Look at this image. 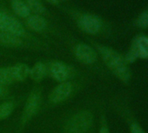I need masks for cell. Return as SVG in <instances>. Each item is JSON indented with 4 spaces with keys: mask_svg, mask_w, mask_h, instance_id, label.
Masks as SVG:
<instances>
[{
    "mask_svg": "<svg viewBox=\"0 0 148 133\" xmlns=\"http://www.w3.org/2000/svg\"><path fill=\"white\" fill-rule=\"evenodd\" d=\"M98 50L110 71L119 79L127 82L131 77V73L121 55L114 50L103 45H98Z\"/></svg>",
    "mask_w": 148,
    "mask_h": 133,
    "instance_id": "cell-1",
    "label": "cell"
},
{
    "mask_svg": "<svg viewBox=\"0 0 148 133\" xmlns=\"http://www.w3.org/2000/svg\"><path fill=\"white\" fill-rule=\"evenodd\" d=\"M93 123V116L89 110L73 114L64 123V133H86Z\"/></svg>",
    "mask_w": 148,
    "mask_h": 133,
    "instance_id": "cell-2",
    "label": "cell"
},
{
    "mask_svg": "<svg viewBox=\"0 0 148 133\" xmlns=\"http://www.w3.org/2000/svg\"><path fill=\"white\" fill-rule=\"evenodd\" d=\"M41 104V91L38 89L32 91L26 101L21 116V125H25L38 112Z\"/></svg>",
    "mask_w": 148,
    "mask_h": 133,
    "instance_id": "cell-3",
    "label": "cell"
},
{
    "mask_svg": "<svg viewBox=\"0 0 148 133\" xmlns=\"http://www.w3.org/2000/svg\"><path fill=\"white\" fill-rule=\"evenodd\" d=\"M137 57L148 58V37H137L126 53L125 61L132 63Z\"/></svg>",
    "mask_w": 148,
    "mask_h": 133,
    "instance_id": "cell-4",
    "label": "cell"
},
{
    "mask_svg": "<svg viewBox=\"0 0 148 133\" xmlns=\"http://www.w3.org/2000/svg\"><path fill=\"white\" fill-rule=\"evenodd\" d=\"M80 29L88 34H97L102 27V23L99 18L94 15H83L79 20Z\"/></svg>",
    "mask_w": 148,
    "mask_h": 133,
    "instance_id": "cell-5",
    "label": "cell"
},
{
    "mask_svg": "<svg viewBox=\"0 0 148 133\" xmlns=\"http://www.w3.org/2000/svg\"><path fill=\"white\" fill-rule=\"evenodd\" d=\"M72 85L69 82L59 83L51 92L49 99L52 104H59L65 101L71 94Z\"/></svg>",
    "mask_w": 148,
    "mask_h": 133,
    "instance_id": "cell-6",
    "label": "cell"
},
{
    "mask_svg": "<svg viewBox=\"0 0 148 133\" xmlns=\"http://www.w3.org/2000/svg\"><path fill=\"white\" fill-rule=\"evenodd\" d=\"M75 56L79 62L85 64H92L97 60V53L94 49L86 44H79L76 46Z\"/></svg>",
    "mask_w": 148,
    "mask_h": 133,
    "instance_id": "cell-7",
    "label": "cell"
},
{
    "mask_svg": "<svg viewBox=\"0 0 148 133\" xmlns=\"http://www.w3.org/2000/svg\"><path fill=\"white\" fill-rule=\"evenodd\" d=\"M49 74L57 82L63 83L67 82L71 73L70 69L66 64L62 62L56 61L51 63L49 67Z\"/></svg>",
    "mask_w": 148,
    "mask_h": 133,
    "instance_id": "cell-8",
    "label": "cell"
},
{
    "mask_svg": "<svg viewBox=\"0 0 148 133\" xmlns=\"http://www.w3.org/2000/svg\"><path fill=\"white\" fill-rule=\"evenodd\" d=\"M7 70L12 82H23L29 77L30 73L29 66L25 63H18L9 66Z\"/></svg>",
    "mask_w": 148,
    "mask_h": 133,
    "instance_id": "cell-9",
    "label": "cell"
},
{
    "mask_svg": "<svg viewBox=\"0 0 148 133\" xmlns=\"http://www.w3.org/2000/svg\"><path fill=\"white\" fill-rule=\"evenodd\" d=\"M47 74V67L45 63L38 62L35 63L32 68H30L29 77L35 82H39Z\"/></svg>",
    "mask_w": 148,
    "mask_h": 133,
    "instance_id": "cell-10",
    "label": "cell"
},
{
    "mask_svg": "<svg viewBox=\"0 0 148 133\" xmlns=\"http://www.w3.org/2000/svg\"><path fill=\"white\" fill-rule=\"evenodd\" d=\"M5 32H9L11 34H13L17 37L21 38L22 36H24L25 31L24 26L21 25V23L18 20H17L13 17L10 16L8 22H7L6 28L5 30Z\"/></svg>",
    "mask_w": 148,
    "mask_h": 133,
    "instance_id": "cell-11",
    "label": "cell"
},
{
    "mask_svg": "<svg viewBox=\"0 0 148 133\" xmlns=\"http://www.w3.org/2000/svg\"><path fill=\"white\" fill-rule=\"evenodd\" d=\"M22 44V40L19 37H17L9 32L0 31V44L5 46L15 47Z\"/></svg>",
    "mask_w": 148,
    "mask_h": 133,
    "instance_id": "cell-12",
    "label": "cell"
},
{
    "mask_svg": "<svg viewBox=\"0 0 148 133\" xmlns=\"http://www.w3.org/2000/svg\"><path fill=\"white\" fill-rule=\"evenodd\" d=\"M27 25L29 26L30 29L35 31H42L46 28L47 24L45 18H43L39 15H34L28 18Z\"/></svg>",
    "mask_w": 148,
    "mask_h": 133,
    "instance_id": "cell-13",
    "label": "cell"
},
{
    "mask_svg": "<svg viewBox=\"0 0 148 133\" xmlns=\"http://www.w3.org/2000/svg\"><path fill=\"white\" fill-rule=\"evenodd\" d=\"M12 8L15 14L20 18H29L30 16L31 12L22 0H12Z\"/></svg>",
    "mask_w": 148,
    "mask_h": 133,
    "instance_id": "cell-14",
    "label": "cell"
},
{
    "mask_svg": "<svg viewBox=\"0 0 148 133\" xmlns=\"http://www.w3.org/2000/svg\"><path fill=\"white\" fill-rule=\"evenodd\" d=\"M29 8L30 12H33L36 14H42L45 12V7L39 0H25V2Z\"/></svg>",
    "mask_w": 148,
    "mask_h": 133,
    "instance_id": "cell-15",
    "label": "cell"
},
{
    "mask_svg": "<svg viewBox=\"0 0 148 133\" xmlns=\"http://www.w3.org/2000/svg\"><path fill=\"white\" fill-rule=\"evenodd\" d=\"M13 110L14 104L12 102H5L0 104V121L9 117Z\"/></svg>",
    "mask_w": 148,
    "mask_h": 133,
    "instance_id": "cell-16",
    "label": "cell"
},
{
    "mask_svg": "<svg viewBox=\"0 0 148 133\" xmlns=\"http://www.w3.org/2000/svg\"><path fill=\"white\" fill-rule=\"evenodd\" d=\"M12 83V80L8 72L7 67L0 68V85H7Z\"/></svg>",
    "mask_w": 148,
    "mask_h": 133,
    "instance_id": "cell-17",
    "label": "cell"
},
{
    "mask_svg": "<svg viewBox=\"0 0 148 133\" xmlns=\"http://www.w3.org/2000/svg\"><path fill=\"white\" fill-rule=\"evenodd\" d=\"M136 25L138 28H148V11L143 12L136 19Z\"/></svg>",
    "mask_w": 148,
    "mask_h": 133,
    "instance_id": "cell-18",
    "label": "cell"
},
{
    "mask_svg": "<svg viewBox=\"0 0 148 133\" xmlns=\"http://www.w3.org/2000/svg\"><path fill=\"white\" fill-rule=\"evenodd\" d=\"M10 15L0 12V31H5Z\"/></svg>",
    "mask_w": 148,
    "mask_h": 133,
    "instance_id": "cell-19",
    "label": "cell"
},
{
    "mask_svg": "<svg viewBox=\"0 0 148 133\" xmlns=\"http://www.w3.org/2000/svg\"><path fill=\"white\" fill-rule=\"evenodd\" d=\"M132 133H145L143 130L136 123H133L132 125Z\"/></svg>",
    "mask_w": 148,
    "mask_h": 133,
    "instance_id": "cell-20",
    "label": "cell"
},
{
    "mask_svg": "<svg viewBox=\"0 0 148 133\" xmlns=\"http://www.w3.org/2000/svg\"><path fill=\"white\" fill-rule=\"evenodd\" d=\"M99 133H109V130H108L107 127L104 125V126H102V127L100 128Z\"/></svg>",
    "mask_w": 148,
    "mask_h": 133,
    "instance_id": "cell-21",
    "label": "cell"
},
{
    "mask_svg": "<svg viewBox=\"0 0 148 133\" xmlns=\"http://www.w3.org/2000/svg\"><path fill=\"white\" fill-rule=\"evenodd\" d=\"M46 1L50 4H58L60 0H46Z\"/></svg>",
    "mask_w": 148,
    "mask_h": 133,
    "instance_id": "cell-22",
    "label": "cell"
},
{
    "mask_svg": "<svg viewBox=\"0 0 148 133\" xmlns=\"http://www.w3.org/2000/svg\"><path fill=\"white\" fill-rule=\"evenodd\" d=\"M3 95V88H2V85H0V97Z\"/></svg>",
    "mask_w": 148,
    "mask_h": 133,
    "instance_id": "cell-23",
    "label": "cell"
}]
</instances>
